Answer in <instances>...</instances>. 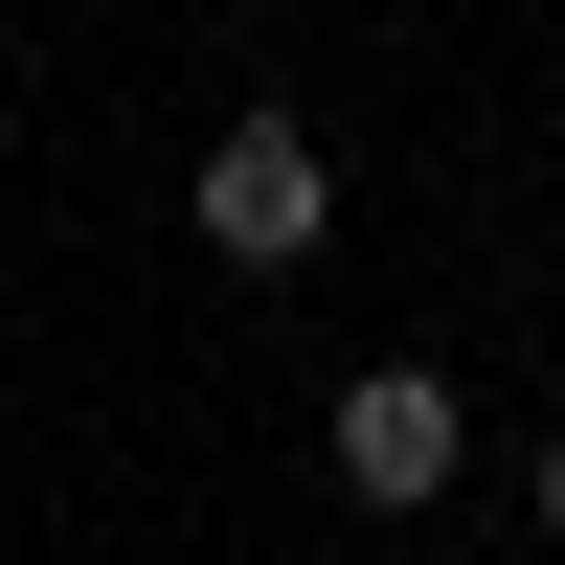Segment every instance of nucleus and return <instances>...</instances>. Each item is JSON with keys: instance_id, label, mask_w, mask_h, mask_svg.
<instances>
[{"instance_id": "f257e3e1", "label": "nucleus", "mask_w": 565, "mask_h": 565, "mask_svg": "<svg viewBox=\"0 0 565 565\" xmlns=\"http://www.w3.org/2000/svg\"><path fill=\"white\" fill-rule=\"evenodd\" d=\"M317 226H340L317 114H226V136H204V249H226V271H317Z\"/></svg>"}, {"instance_id": "7ed1b4c3", "label": "nucleus", "mask_w": 565, "mask_h": 565, "mask_svg": "<svg viewBox=\"0 0 565 565\" xmlns=\"http://www.w3.org/2000/svg\"><path fill=\"white\" fill-rule=\"evenodd\" d=\"M543 543H565V430H543Z\"/></svg>"}, {"instance_id": "f03ea898", "label": "nucleus", "mask_w": 565, "mask_h": 565, "mask_svg": "<svg viewBox=\"0 0 565 565\" xmlns=\"http://www.w3.org/2000/svg\"><path fill=\"white\" fill-rule=\"evenodd\" d=\"M317 452H340V498H385V521H430V498L476 476V407H452L430 362H362V385L317 407Z\"/></svg>"}]
</instances>
